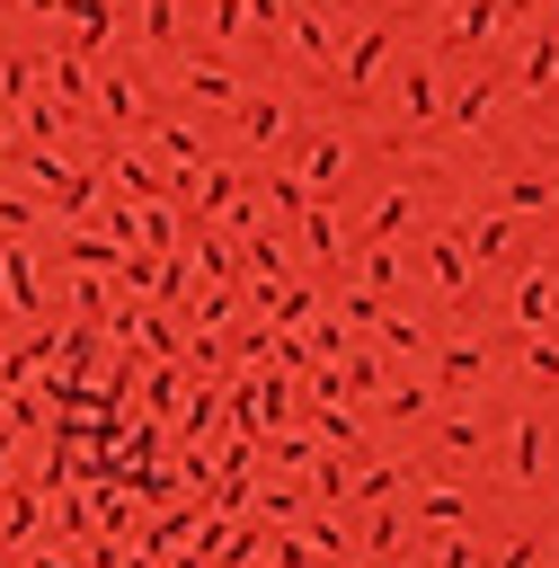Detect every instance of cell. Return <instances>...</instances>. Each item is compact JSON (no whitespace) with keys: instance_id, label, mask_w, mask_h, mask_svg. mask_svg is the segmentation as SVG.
<instances>
[{"instance_id":"1","label":"cell","mask_w":559,"mask_h":568,"mask_svg":"<svg viewBox=\"0 0 559 568\" xmlns=\"http://www.w3.org/2000/svg\"><path fill=\"white\" fill-rule=\"evenodd\" d=\"M550 302H559V275H524V293H515V320H524V328H541V320H550Z\"/></svg>"},{"instance_id":"2","label":"cell","mask_w":559,"mask_h":568,"mask_svg":"<svg viewBox=\"0 0 559 568\" xmlns=\"http://www.w3.org/2000/svg\"><path fill=\"white\" fill-rule=\"evenodd\" d=\"M426 275H435L444 293H470V257H461L453 240H435V257H426Z\"/></svg>"},{"instance_id":"3","label":"cell","mask_w":559,"mask_h":568,"mask_svg":"<svg viewBox=\"0 0 559 568\" xmlns=\"http://www.w3.org/2000/svg\"><path fill=\"white\" fill-rule=\"evenodd\" d=\"M399 284V257H390V240H373L364 248V293H390Z\"/></svg>"},{"instance_id":"4","label":"cell","mask_w":559,"mask_h":568,"mask_svg":"<svg viewBox=\"0 0 559 568\" xmlns=\"http://www.w3.org/2000/svg\"><path fill=\"white\" fill-rule=\"evenodd\" d=\"M435 373H444V382H453V390H470V382H479V373H488V355H479V346H453V355H444V364H435Z\"/></svg>"},{"instance_id":"5","label":"cell","mask_w":559,"mask_h":568,"mask_svg":"<svg viewBox=\"0 0 559 568\" xmlns=\"http://www.w3.org/2000/svg\"><path fill=\"white\" fill-rule=\"evenodd\" d=\"M532 470H541V417L515 426V479H532Z\"/></svg>"},{"instance_id":"6","label":"cell","mask_w":559,"mask_h":568,"mask_svg":"<svg viewBox=\"0 0 559 568\" xmlns=\"http://www.w3.org/2000/svg\"><path fill=\"white\" fill-rule=\"evenodd\" d=\"M390 231H408V195H382V213L364 222V240H390Z\"/></svg>"},{"instance_id":"7","label":"cell","mask_w":559,"mask_h":568,"mask_svg":"<svg viewBox=\"0 0 559 568\" xmlns=\"http://www.w3.org/2000/svg\"><path fill=\"white\" fill-rule=\"evenodd\" d=\"M399 479H408V470H399V462H373V470H364V488H355V497H364V506H382V497H390V488H399Z\"/></svg>"},{"instance_id":"8","label":"cell","mask_w":559,"mask_h":568,"mask_svg":"<svg viewBox=\"0 0 559 568\" xmlns=\"http://www.w3.org/2000/svg\"><path fill=\"white\" fill-rule=\"evenodd\" d=\"M461 515H470L461 488H426V524H461Z\"/></svg>"},{"instance_id":"9","label":"cell","mask_w":559,"mask_h":568,"mask_svg":"<svg viewBox=\"0 0 559 568\" xmlns=\"http://www.w3.org/2000/svg\"><path fill=\"white\" fill-rule=\"evenodd\" d=\"M532 559H541V532H515V541H506L497 559H479V568H532Z\"/></svg>"},{"instance_id":"10","label":"cell","mask_w":559,"mask_h":568,"mask_svg":"<svg viewBox=\"0 0 559 568\" xmlns=\"http://www.w3.org/2000/svg\"><path fill=\"white\" fill-rule=\"evenodd\" d=\"M524 373H532V382H559V346H550V337H532V355H524Z\"/></svg>"},{"instance_id":"11","label":"cell","mask_w":559,"mask_h":568,"mask_svg":"<svg viewBox=\"0 0 559 568\" xmlns=\"http://www.w3.org/2000/svg\"><path fill=\"white\" fill-rule=\"evenodd\" d=\"M470 248H479V266H488V257H506V222H479V231H470Z\"/></svg>"},{"instance_id":"12","label":"cell","mask_w":559,"mask_h":568,"mask_svg":"<svg viewBox=\"0 0 559 568\" xmlns=\"http://www.w3.org/2000/svg\"><path fill=\"white\" fill-rule=\"evenodd\" d=\"M435 568H479V550H470V541H444V550H435Z\"/></svg>"}]
</instances>
